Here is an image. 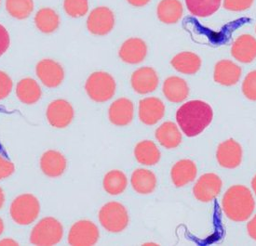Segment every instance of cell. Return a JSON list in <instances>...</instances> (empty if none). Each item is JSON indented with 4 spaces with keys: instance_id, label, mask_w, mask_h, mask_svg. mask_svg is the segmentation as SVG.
I'll use <instances>...</instances> for the list:
<instances>
[{
    "instance_id": "cell-3",
    "label": "cell",
    "mask_w": 256,
    "mask_h": 246,
    "mask_svg": "<svg viewBox=\"0 0 256 246\" xmlns=\"http://www.w3.org/2000/svg\"><path fill=\"white\" fill-rule=\"evenodd\" d=\"M40 212V205L34 195L26 193L16 197L12 203L10 213L15 223L27 226L32 224Z\"/></svg>"
},
{
    "instance_id": "cell-14",
    "label": "cell",
    "mask_w": 256,
    "mask_h": 246,
    "mask_svg": "<svg viewBox=\"0 0 256 246\" xmlns=\"http://www.w3.org/2000/svg\"><path fill=\"white\" fill-rule=\"evenodd\" d=\"M134 115V105L132 100L122 98L115 100L109 107L110 122L116 127H125L132 123Z\"/></svg>"
},
{
    "instance_id": "cell-11",
    "label": "cell",
    "mask_w": 256,
    "mask_h": 246,
    "mask_svg": "<svg viewBox=\"0 0 256 246\" xmlns=\"http://www.w3.org/2000/svg\"><path fill=\"white\" fill-rule=\"evenodd\" d=\"M38 78L50 88L59 87L64 78V71L60 63L50 59L40 60L36 68Z\"/></svg>"
},
{
    "instance_id": "cell-32",
    "label": "cell",
    "mask_w": 256,
    "mask_h": 246,
    "mask_svg": "<svg viewBox=\"0 0 256 246\" xmlns=\"http://www.w3.org/2000/svg\"><path fill=\"white\" fill-rule=\"evenodd\" d=\"M64 8L73 18H80L86 15L88 10V0H64Z\"/></svg>"
},
{
    "instance_id": "cell-4",
    "label": "cell",
    "mask_w": 256,
    "mask_h": 246,
    "mask_svg": "<svg viewBox=\"0 0 256 246\" xmlns=\"http://www.w3.org/2000/svg\"><path fill=\"white\" fill-rule=\"evenodd\" d=\"M64 236V228L61 222L54 218H45L33 228L30 242L34 246H55Z\"/></svg>"
},
{
    "instance_id": "cell-30",
    "label": "cell",
    "mask_w": 256,
    "mask_h": 246,
    "mask_svg": "<svg viewBox=\"0 0 256 246\" xmlns=\"http://www.w3.org/2000/svg\"><path fill=\"white\" fill-rule=\"evenodd\" d=\"M222 0H186L189 12L196 17H209L216 13Z\"/></svg>"
},
{
    "instance_id": "cell-29",
    "label": "cell",
    "mask_w": 256,
    "mask_h": 246,
    "mask_svg": "<svg viewBox=\"0 0 256 246\" xmlns=\"http://www.w3.org/2000/svg\"><path fill=\"white\" fill-rule=\"evenodd\" d=\"M128 180L126 175L120 170H111L106 174L102 186L104 191L110 195L122 194L127 188Z\"/></svg>"
},
{
    "instance_id": "cell-7",
    "label": "cell",
    "mask_w": 256,
    "mask_h": 246,
    "mask_svg": "<svg viewBox=\"0 0 256 246\" xmlns=\"http://www.w3.org/2000/svg\"><path fill=\"white\" fill-rule=\"evenodd\" d=\"M99 238L100 233L98 228L90 220H80L76 222L68 233V243L70 246H94Z\"/></svg>"
},
{
    "instance_id": "cell-41",
    "label": "cell",
    "mask_w": 256,
    "mask_h": 246,
    "mask_svg": "<svg viewBox=\"0 0 256 246\" xmlns=\"http://www.w3.org/2000/svg\"><path fill=\"white\" fill-rule=\"evenodd\" d=\"M4 203H5V194L3 190L0 188V209L4 206Z\"/></svg>"
},
{
    "instance_id": "cell-18",
    "label": "cell",
    "mask_w": 256,
    "mask_h": 246,
    "mask_svg": "<svg viewBox=\"0 0 256 246\" xmlns=\"http://www.w3.org/2000/svg\"><path fill=\"white\" fill-rule=\"evenodd\" d=\"M40 168L48 178L61 177L66 169V159L60 152L50 150L41 156Z\"/></svg>"
},
{
    "instance_id": "cell-9",
    "label": "cell",
    "mask_w": 256,
    "mask_h": 246,
    "mask_svg": "<svg viewBox=\"0 0 256 246\" xmlns=\"http://www.w3.org/2000/svg\"><path fill=\"white\" fill-rule=\"evenodd\" d=\"M114 25L115 16L113 11L108 7H96L88 15L87 27L92 34L106 35L113 30Z\"/></svg>"
},
{
    "instance_id": "cell-2",
    "label": "cell",
    "mask_w": 256,
    "mask_h": 246,
    "mask_svg": "<svg viewBox=\"0 0 256 246\" xmlns=\"http://www.w3.org/2000/svg\"><path fill=\"white\" fill-rule=\"evenodd\" d=\"M222 207L226 216L236 222L249 220L254 211L256 203L247 187L235 185L230 188L222 197Z\"/></svg>"
},
{
    "instance_id": "cell-24",
    "label": "cell",
    "mask_w": 256,
    "mask_h": 246,
    "mask_svg": "<svg viewBox=\"0 0 256 246\" xmlns=\"http://www.w3.org/2000/svg\"><path fill=\"white\" fill-rule=\"evenodd\" d=\"M170 63L179 73L195 74L202 67V59L196 54L184 51L174 56Z\"/></svg>"
},
{
    "instance_id": "cell-38",
    "label": "cell",
    "mask_w": 256,
    "mask_h": 246,
    "mask_svg": "<svg viewBox=\"0 0 256 246\" xmlns=\"http://www.w3.org/2000/svg\"><path fill=\"white\" fill-rule=\"evenodd\" d=\"M247 231L250 237L256 241V215L247 224Z\"/></svg>"
},
{
    "instance_id": "cell-25",
    "label": "cell",
    "mask_w": 256,
    "mask_h": 246,
    "mask_svg": "<svg viewBox=\"0 0 256 246\" xmlns=\"http://www.w3.org/2000/svg\"><path fill=\"white\" fill-rule=\"evenodd\" d=\"M16 95L22 103L31 105L40 100L42 92L40 85L36 80L24 78L17 84Z\"/></svg>"
},
{
    "instance_id": "cell-17",
    "label": "cell",
    "mask_w": 256,
    "mask_h": 246,
    "mask_svg": "<svg viewBox=\"0 0 256 246\" xmlns=\"http://www.w3.org/2000/svg\"><path fill=\"white\" fill-rule=\"evenodd\" d=\"M242 76V68L235 64L233 61L222 60L216 63L214 78L216 83L230 87L238 82Z\"/></svg>"
},
{
    "instance_id": "cell-19",
    "label": "cell",
    "mask_w": 256,
    "mask_h": 246,
    "mask_svg": "<svg viewBox=\"0 0 256 246\" xmlns=\"http://www.w3.org/2000/svg\"><path fill=\"white\" fill-rule=\"evenodd\" d=\"M232 56L243 63H250L256 60V39L250 34L238 36L231 47Z\"/></svg>"
},
{
    "instance_id": "cell-34",
    "label": "cell",
    "mask_w": 256,
    "mask_h": 246,
    "mask_svg": "<svg viewBox=\"0 0 256 246\" xmlns=\"http://www.w3.org/2000/svg\"><path fill=\"white\" fill-rule=\"evenodd\" d=\"M254 0H224V7L230 11H244L252 7Z\"/></svg>"
},
{
    "instance_id": "cell-42",
    "label": "cell",
    "mask_w": 256,
    "mask_h": 246,
    "mask_svg": "<svg viewBox=\"0 0 256 246\" xmlns=\"http://www.w3.org/2000/svg\"><path fill=\"white\" fill-rule=\"evenodd\" d=\"M252 190L254 191L256 195V175L254 176V178L252 179Z\"/></svg>"
},
{
    "instance_id": "cell-39",
    "label": "cell",
    "mask_w": 256,
    "mask_h": 246,
    "mask_svg": "<svg viewBox=\"0 0 256 246\" xmlns=\"http://www.w3.org/2000/svg\"><path fill=\"white\" fill-rule=\"evenodd\" d=\"M127 1L134 7H141L148 5L150 0H127Z\"/></svg>"
},
{
    "instance_id": "cell-20",
    "label": "cell",
    "mask_w": 256,
    "mask_h": 246,
    "mask_svg": "<svg viewBox=\"0 0 256 246\" xmlns=\"http://www.w3.org/2000/svg\"><path fill=\"white\" fill-rule=\"evenodd\" d=\"M198 168L195 163L189 159H184L177 162L172 167L170 176L174 184L177 188L186 186L195 180Z\"/></svg>"
},
{
    "instance_id": "cell-12",
    "label": "cell",
    "mask_w": 256,
    "mask_h": 246,
    "mask_svg": "<svg viewBox=\"0 0 256 246\" xmlns=\"http://www.w3.org/2000/svg\"><path fill=\"white\" fill-rule=\"evenodd\" d=\"M216 158L221 167L228 169L236 168L242 160V148L233 139L226 140L218 146Z\"/></svg>"
},
{
    "instance_id": "cell-21",
    "label": "cell",
    "mask_w": 256,
    "mask_h": 246,
    "mask_svg": "<svg viewBox=\"0 0 256 246\" xmlns=\"http://www.w3.org/2000/svg\"><path fill=\"white\" fill-rule=\"evenodd\" d=\"M163 93L170 102L180 103L188 99L189 87L188 83L181 77L170 76L163 84Z\"/></svg>"
},
{
    "instance_id": "cell-28",
    "label": "cell",
    "mask_w": 256,
    "mask_h": 246,
    "mask_svg": "<svg viewBox=\"0 0 256 246\" xmlns=\"http://www.w3.org/2000/svg\"><path fill=\"white\" fill-rule=\"evenodd\" d=\"M34 23L42 33H52L60 25V18L52 8L43 7L36 14Z\"/></svg>"
},
{
    "instance_id": "cell-5",
    "label": "cell",
    "mask_w": 256,
    "mask_h": 246,
    "mask_svg": "<svg viewBox=\"0 0 256 246\" xmlns=\"http://www.w3.org/2000/svg\"><path fill=\"white\" fill-rule=\"evenodd\" d=\"M116 81L106 72H95L88 76L85 89L88 97L96 102H106L113 98L116 92Z\"/></svg>"
},
{
    "instance_id": "cell-23",
    "label": "cell",
    "mask_w": 256,
    "mask_h": 246,
    "mask_svg": "<svg viewBox=\"0 0 256 246\" xmlns=\"http://www.w3.org/2000/svg\"><path fill=\"white\" fill-rule=\"evenodd\" d=\"M182 5L179 0H162L158 5V18L166 24L178 22L182 16Z\"/></svg>"
},
{
    "instance_id": "cell-26",
    "label": "cell",
    "mask_w": 256,
    "mask_h": 246,
    "mask_svg": "<svg viewBox=\"0 0 256 246\" xmlns=\"http://www.w3.org/2000/svg\"><path fill=\"white\" fill-rule=\"evenodd\" d=\"M132 186L136 193L149 194L155 191L156 178L155 174L148 169H136L132 175Z\"/></svg>"
},
{
    "instance_id": "cell-22",
    "label": "cell",
    "mask_w": 256,
    "mask_h": 246,
    "mask_svg": "<svg viewBox=\"0 0 256 246\" xmlns=\"http://www.w3.org/2000/svg\"><path fill=\"white\" fill-rule=\"evenodd\" d=\"M156 138L166 149H174L182 142V134L172 122H165L156 130Z\"/></svg>"
},
{
    "instance_id": "cell-8",
    "label": "cell",
    "mask_w": 256,
    "mask_h": 246,
    "mask_svg": "<svg viewBox=\"0 0 256 246\" xmlns=\"http://www.w3.org/2000/svg\"><path fill=\"white\" fill-rule=\"evenodd\" d=\"M48 122L55 128H66L74 119V108L66 100H55L48 104Z\"/></svg>"
},
{
    "instance_id": "cell-27",
    "label": "cell",
    "mask_w": 256,
    "mask_h": 246,
    "mask_svg": "<svg viewBox=\"0 0 256 246\" xmlns=\"http://www.w3.org/2000/svg\"><path fill=\"white\" fill-rule=\"evenodd\" d=\"M136 160L144 166H154L160 160V152L151 140H142L134 149Z\"/></svg>"
},
{
    "instance_id": "cell-37",
    "label": "cell",
    "mask_w": 256,
    "mask_h": 246,
    "mask_svg": "<svg viewBox=\"0 0 256 246\" xmlns=\"http://www.w3.org/2000/svg\"><path fill=\"white\" fill-rule=\"evenodd\" d=\"M10 34L7 29L0 24V56H2L8 50L10 47Z\"/></svg>"
},
{
    "instance_id": "cell-33",
    "label": "cell",
    "mask_w": 256,
    "mask_h": 246,
    "mask_svg": "<svg viewBox=\"0 0 256 246\" xmlns=\"http://www.w3.org/2000/svg\"><path fill=\"white\" fill-rule=\"evenodd\" d=\"M242 92L248 100L256 101V71L246 75L243 81Z\"/></svg>"
},
{
    "instance_id": "cell-15",
    "label": "cell",
    "mask_w": 256,
    "mask_h": 246,
    "mask_svg": "<svg viewBox=\"0 0 256 246\" xmlns=\"http://www.w3.org/2000/svg\"><path fill=\"white\" fill-rule=\"evenodd\" d=\"M165 114V106L162 100L150 97L140 100L139 102V118L142 123L148 126L156 125L163 118Z\"/></svg>"
},
{
    "instance_id": "cell-16",
    "label": "cell",
    "mask_w": 256,
    "mask_h": 246,
    "mask_svg": "<svg viewBox=\"0 0 256 246\" xmlns=\"http://www.w3.org/2000/svg\"><path fill=\"white\" fill-rule=\"evenodd\" d=\"M148 46L141 38L132 37L126 40L120 49V58L128 64H138L146 59Z\"/></svg>"
},
{
    "instance_id": "cell-40",
    "label": "cell",
    "mask_w": 256,
    "mask_h": 246,
    "mask_svg": "<svg viewBox=\"0 0 256 246\" xmlns=\"http://www.w3.org/2000/svg\"><path fill=\"white\" fill-rule=\"evenodd\" d=\"M19 246V244L17 242H15L14 240L10 239V238H7V239H3L0 241V246Z\"/></svg>"
},
{
    "instance_id": "cell-35",
    "label": "cell",
    "mask_w": 256,
    "mask_h": 246,
    "mask_svg": "<svg viewBox=\"0 0 256 246\" xmlns=\"http://www.w3.org/2000/svg\"><path fill=\"white\" fill-rule=\"evenodd\" d=\"M12 80L7 73L0 71V100L6 99L12 90Z\"/></svg>"
},
{
    "instance_id": "cell-43",
    "label": "cell",
    "mask_w": 256,
    "mask_h": 246,
    "mask_svg": "<svg viewBox=\"0 0 256 246\" xmlns=\"http://www.w3.org/2000/svg\"><path fill=\"white\" fill-rule=\"evenodd\" d=\"M3 232H4V222H3L2 219L0 218V236H1Z\"/></svg>"
},
{
    "instance_id": "cell-10",
    "label": "cell",
    "mask_w": 256,
    "mask_h": 246,
    "mask_svg": "<svg viewBox=\"0 0 256 246\" xmlns=\"http://www.w3.org/2000/svg\"><path fill=\"white\" fill-rule=\"evenodd\" d=\"M222 190V180L216 174L208 173L202 175L196 182L193 193L196 199L208 203L216 199Z\"/></svg>"
},
{
    "instance_id": "cell-1",
    "label": "cell",
    "mask_w": 256,
    "mask_h": 246,
    "mask_svg": "<svg viewBox=\"0 0 256 246\" xmlns=\"http://www.w3.org/2000/svg\"><path fill=\"white\" fill-rule=\"evenodd\" d=\"M212 107L202 100H190L182 104L176 113V121L188 137H196L212 123Z\"/></svg>"
},
{
    "instance_id": "cell-36",
    "label": "cell",
    "mask_w": 256,
    "mask_h": 246,
    "mask_svg": "<svg viewBox=\"0 0 256 246\" xmlns=\"http://www.w3.org/2000/svg\"><path fill=\"white\" fill-rule=\"evenodd\" d=\"M15 171L14 163L8 160L3 158L0 155V180H5L10 177Z\"/></svg>"
},
{
    "instance_id": "cell-6",
    "label": "cell",
    "mask_w": 256,
    "mask_h": 246,
    "mask_svg": "<svg viewBox=\"0 0 256 246\" xmlns=\"http://www.w3.org/2000/svg\"><path fill=\"white\" fill-rule=\"evenodd\" d=\"M99 221L109 233H122L128 227L127 209L120 203H108L100 209Z\"/></svg>"
},
{
    "instance_id": "cell-31",
    "label": "cell",
    "mask_w": 256,
    "mask_h": 246,
    "mask_svg": "<svg viewBox=\"0 0 256 246\" xmlns=\"http://www.w3.org/2000/svg\"><path fill=\"white\" fill-rule=\"evenodd\" d=\"M6 9L15 19L24 20L33 12L34 2L33 0H6Z\"/></svg>"
},
{
    "instance_id": "cell-13",
    "label": "cell",
    "mask_w": 256,
    "mask_h": 246,
    "mask_svg": "<svg viewBox=\"0 0 256 246\" xmlns=\"http://www.w3.org/2000/svg\"><path fill=\"white\" fill-rule=\"evenodd\" d=\"M132 87L138 94L151 93L158 86V76L151 67H142L132 73L130 78Z\"/></svg>"
}]
</instances>
